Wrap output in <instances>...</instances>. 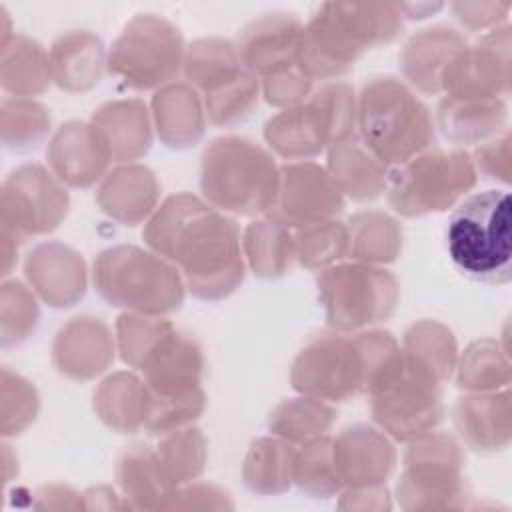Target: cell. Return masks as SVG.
<instances>
[{
	"mask_svg": "<svg viewBox=\"0 0 512 512\" xmlns=\"http://www.w3.org/2000/svg\"><path fill=\"white\" fill-rule=\"evenodd\" d=\"M142 238L180 270L186 290L198 300L228 298L244 282L248 266L240 226L234 216L216 210L202 196H166L144 222Z\"/></svg>",
	"mask_w": 512,
	"mask_h": 512,
	"instance_id": "6da1fadb",
	"label": "cell"
},
{
	"mask_svg": "<svg viewBox=\"0 0 512 512\" xmlns=\"http://www.w3.org/2000/svg\"><path fill=\"white\" fill-rule=\"evenodd\" d=\"M400 2H322L304 22L298 68L310 80H342L356 60L394 42L404 28Z\"/></svg>",
	"mask_w": 512,
	"mask_h": 512,
	"instance_id": "7a4b0ae2",
	"label": "cell"
},
{
	"mask_svg": "<svg viewBox=\"0 0 512 512\" xmlns=\"http://www.w3.org/2000/svg\"><path fill=\"white\" fill-rule=\"evenodd\" d=\"M398 350L400 342L386 330L320 332L292 360L290 384L298 394L342 404L366 394Z\"/></svg>",
	"mask_w": 512,
	"mask_h": 512,
	"instance_id": "3957f363",
	"label": "cell"
},
{
	"mask_svg": "<svg viewBox=\"0 0 512 512\" xmlns=\"http://www.w3.org/2000/svg\"><path fill=\"white\" fill-rule=\"evenodd\" d=\"M280 166L272 152L246 136H218L200 158V192L228 216H266L278 196Z\"/></svg>",
	"mask_w": 512,
	"mask_h": 512,
	"instance_id": "277c9868",
	"label": "cell"
},
{
	"mask_svg": "<svg viewBox=\"0 0 512 512\" xmlns=\"http://www.w3.org/2000/svg\"><path fill=\"white\" fill-rule=\"evenodd\" d=\"M356 96V134L386 166L436 146L434 114L402 78L370 76Z\"/></svg>",
	"mask_w": 512,
	"mask_h": 512,
	"instance_id": "5b68a950",
	"label": "cell"
},
{
	"mask_svg": "<svg viewBox=\"0 0 512 512\" xmlns=\"http://www.w3.org/2000/svg\"><path fill=\"white\" fill-rule=\"evenodd\" d=\"M446 248L460 274L482 284H506L512 278L510 196L484 190L462 198L446 226Z\"/></svg>",
	"mask_w": 512,
	"mask_h": 512,
	"instance_id": "8992f818",
	"label": "cell"
},
{
	"mask_svg": "<svg viewBox=\"0 0 512 512\" xmlns=\"http://www.w3.org/2000/svg\"><path fill=\"white\" fill-rule=\"evenodd\" d=\"M92 282L104 302L124 312L166 316L186 298L180 270L148 246L116 244L92 264Z\"/></svg>",
	"mask_w": 512,
	"mask_h": 512,
	"instance_id": "52a82bcc",
	"label": "cell"
},
{
	"mask_svg": "<svg viewBox=\"0 0 512 512\" xmlns=\"http://www.w3.org/2000/svg\"><path fill=\"white\" fill-rule=\"evenodd\" d=\"M366 396L372 422L400 444L436 430L444 418L442 380L402 346Z\"/></svg>",
	"mask_w": 512,
	"mask_h": 512,
	"instance_id": "ba28073f",
	"label": "cell"
},
{
	"mask_svg": "<svg viewBox=\"0 0 512 512\" xmlns=\"http://www.w3.org/2000/svg\"><path fill=\"white\" fill-rule=\"evenodd\" d=\"M396 500L408 512L470 508L472 488L464 478L466 454L456 436L430 430L410 442L402 458Z\"/></svg>",
	"mask_w": 512,
	"mask_h": 512,
	"instance_id": "9c48e42d",
	"label": "cell"
},
{
	"mask_svg": "<svg viewBox=\"0 0 512 512\" xmlns=\"http://www.w3.org/2000/svg\"><path fill=\"white\" fill-rule=\"evenodd\" d=\"M478 182L470 150L432 146L390 168L386 198L394 214L422 218L454 208Z\"/></svg>",
	"mask_w": 512,
	"mask_h": 512,
	"instance_id": "30bf717a",
	"label": "cell"
},
{
	"mask_svg": "<svg viewBox=\"0 0 512 512\" xmlns=\"http://www.w3.org/2000/svg\"><path fill=\"white\" fill-rule=\"evenodd\" d=\"M316 292L328 328L338 332L372 328L388 320L400 302V284L390 270L356 260L316 272Z\"/></svg>",
	"mask_w": 512,
	"mask_h": 512,
	"instance_id": "8fae6325",
	"label": "cell"
},
{
	"mask_svg": "<svg viewBox=\"0 0 512 512\" xmlns=\"http://www.w3.org/2000/svg\"><path fill=\"white\" fill-rule=\"evenodd\" d=\"M186 42L180 28L154 12L134 14L108 48V74L136 92H156L182 72Z\"/></svg>",
	"mask_w": 512,
	"mask_h": 512,
	"instance_id": "7c38bea8",
	"label": "cell"
},
{
	"mask_svg": "<svg viewBox=\"0 0 512 512\" xmlns=\"http://www.w3.org/2000/svg\"><path fill=\"white\" fill-rule=\"evenodd\" d=\"M70 210L68 186L42 164L14 168L0 190L2 234L18 244L56 230Z\"/></svg>",
	"mask_w": 512,
	"mask_h": 512,
	"instance_id": "4fadbf2b",
	"label": "cell"
},
{
	"mask_svg": "<svg viewBox=\"0 0 512 512\" xmlns=\"http://www.w3.org/2000/svg\"><path fill=\"white\" fill-rule=\"evenodd\" d=\"M510 26L502 24L466 44L442 74V94L470 100H506L512 90Z\"/></svg>",
	"mask_w": 512,
	"mask_h": 512,
	"instance_id": "5bb4252c",
	"label": "cell"
},
{
	"mask_svg": "<svg viewBox=\"0 0 512 512\" xmlns=\"http://www.w3.org/2000/svg\"><path fill=\"white\" fill-rule=\"evenodd\" d=\"M346 198L332 182L326 168L314 160L286 162L280 166L278 196L268 212L288 228H300L342 214Z\"/></svg>",
	"mask_w": 512,
	"mask_h": 512,
	"instance_id": "9a60e30c",
	"label": "cell"
},
{
	"mask_svg": "<svg viewBox=\"0 0 512 512\" xmlns=\"http://www.w3.org/2000/svg\"><path fill=\"white\" fill-rule=\"evenodd\" d=\"M304 22L292 12H266L238 34L236 50L244 68L258 80L298 68Z\"/></svg>",
	"mask_w": 512,
	"mask_h": 512,
	"instance_id": "2e32d148",
	"label": "cell"
},
{
	"mask_svg": "<svg viewBox=\"0 0 512 512\" xmlns=\"http://www.w3.org/2000/svg\"><path fill=\"white\" fill-rule=\"evenodd\" d=\"M114 330L94 314H78L64 322L52 340V364L68 380L100 378L116 358Z\"/></svg>",
	"mask_w": 512,
	"mask_h": 512,
	"instance_id": "e0dca14e",
	"label": "cell"
},
{
	"mask_svg": "<svg viewBox=\"0 0 512 512\" xmlns=\"http://www.w3.org/2000/svg\"><path fill=\"white\" fill-rule=\"evenodd\" d=\"M48 168L68 188L100 184L112 164L102 132L88 120H68L56 128L46 150Z\"/></svg>",
	"mask_w": 512,
	"mask_h": 512,
	"instance_id": "ac0fdd59",
	"label": "cell"
},
{
	"mask_svg": "<svg viewBox=\"0 0 512 512\" xmlns=\"http://www.w3.org/2000/svg\"><path fill=\"white\" fill-rule=\"evenodd\" d=\"M24 276L40 302L62 310L78 304L88 288V266L72 246L48 240L24 258Z\"/></svg>",
	"mask_w": 512,
	"mask_h": 512,
	"instance_id": "d6986e66",
	"label": "cell"
},
{
	"mask_svg": "<svg viewBox=\"0 0 512 512\" xmlns=\"http://www.w3.org/2000/svg\"><path fill=\"white\" fill-rule=\"evenodd\" d=\"M332 458L344 488L386 484L396 468V442L376 424H352L332 436Z\"/></svg>",
	"mask_w": 512,
	"mask_h": 512,
	"instance_id": "ffe728a7",
	"label": "cell"
},
{
	"mask_svg": "<svg viewBox=\"0 0 512 512\" xmlns=\"http://www.w3.org/2000/svg\"><path fill=\"white\" fill-rule=\"evenodd\" d=\"M454 428L462 444L478 454H496L512 440L510 388L496 392H464L452 408Z\"/></svg>",
	"mask_w": 512,
	"mask_h": 512,
	"instance_id": "44dd1931",
	"label": "cell"
},
{
	"mask_svg": "<svg viewBox=\"0 0 512 512\" xmlns=\"http://www.w3.org/2000/svg\"><path fill=\"white\" fill-rule=\"evenodd\" d=\"M466 44L464 34L446 24H434L414 32L398 54L402 80L418 96L442 94V74Z\"/></svg>",
	"mask_w": 512,
	"mask_h": 512,
	"instance_id": "7402d4cb",
	"label": "cell"
},
{
	"mask_svg": "<svg viewBox=\"0 0 512 512\" xmlns=\"http://www.w3.org/2000/svg\"><path fill=\"white\" fill-rule=\"evenodd\" d=\"M138 374L156 394L186 392L202 382L204 354L196 338L174 324L162 334Z\"/></svg>",
	"mask_w": 512,
	"mask_h": 512,
	"instance_id": "603a6c76",
	"label": "cell"
},
{
	"mask_svg": "<svg viewBox=\"0 0 512 512\" xmlns=\"http://www.w3.org/2000/svg\"><path fill=\"white\" fill-rule=\"evenodd\" d=\"M96 204L118 224H142L160 204V184L156 174L138 162L116 164L100 180L96 188Z\"/></svg>",
	"mask_w": 512,
	"mask_h": 512,
	"instance_id": "cb8c5ba5",
	"label": "cell"
},
{
	"mask_svg": "<svg viewBox=\"0 0 512 512\" xmlns=\"http://www.w3.org/2000/svg\"><path fill=\"white\" fill-rule=\"evenodd\" d=\"M150 114L156 138L172 150H188L206 134L202 96L184 80H174L152 94Z\"/></svg>",
	"mask_w": 512,
	"mask_h": 512,
	"instance_id": "d4e9b609",
	"label": "cell"
},
{
	"mask_svg": "<svg viewBox=\"0 0 512 512\" xmlns=\"http://www.w3.org/2000/svg\"><path fill=\"white\" fill-rule=\"evenodd\" d=\"M90 122L102 132L114 164L138 162L156 136L150 106L140 98L104 102L92 112Z\"/></svg>",
	"mask_w": 512,
	"mask_h": 512,
	"instance_id": "484cf974",
	"label": "cell"
},
{
	"mask_svg": "<svg viewBox=\"0 0 512 512\" xmlns=\"http://www.w3.org/2000/svg\"><path fill=\"white\" fill-rule=\"evenodd\" d=\"M52 82L70 94L90 92L108 72V48L90 30H68L60 34L50 50Z\"/></svg>",
	"mask_w": 512,
	"mask_h": 512,
	"instance_id": "4316f807",
	"label": "cell"
},
{
	"mask_svg": "<svg viewBox=\"0 0 512 512\" xmlns=\"http://www.w3.org/2000/svg\"><path fill=\"white\" fill-rule=\"evenodd\" d=\"M262 134L268 150L286 162L314 160L332 144L328 124L310 96L306 102L270 116Z\"/></svg>",
	"mask_w": 512,
	"mask_h": 512,
	"instance_id": "83f0119b",
	"label": "cell"
},
{
	"mask_svg": "<svg viewBox=\"0 0 512 512\" xmlns=\"http://www.w3.org/2000/svg\"><path fill=\"white\" fill-rule=\"evenodd\" d=\"M326 172L344 198L372 202L386 192L390 166H386L358 134L332 142L326 148Z\"/></svg>",
	"mask_w": 512,
	"mask_h": 512,
	"instance_id": "f1b7e54d",
	"label": "cell"
},
{
	"mask_svg": "<svg viewBox=\"0 0 512 512\" xmlns=\"http://www.w3.org/2000/svg\"><path fill=\"white\" fill-rule=\"evenodd\" d=\"M436 130L454 148H474L508 128L506 100H470L444 96L436 108Z\"/></svg>",
	"mask_w": 512,
	"mask_h": 512,
	"instance_id": "f546056e",
	"label": "cell"
},
{
	"mask_svg": "<svg viewBox=\"0 0 512 512\" xmlns=\"http://www.w3.org/2000/svg\"><path fill=\"white\" fill-rule=\"evenodd\" d=\"M150 404V390L136 370H118L102 378L92 394V408L98 420L116 434L144 430Z\"/></svg>",
	"mask_w": 512,
	"mask_h": 512,
	"instance_id": "4dcf8cb0",
	"label": "cell"
},
{
	"mask_svg": "<svg viewBox=\"0 0 512 512\" xmlns=\"http://www.w3.org/2000/svg\"><path fill=\"white\" fill-rule=\"evenodd\" d=\"M114 474L128 510H162L174 488L156 448L144 442H134L120 452Z\"/></svg>",
	"mask_w": 512,
	"mask_h": 512,
	"instance_id": "1f68e13d",
	"label": "cell"
},
{
	"mask_svg": "<svg viewBox=\"0 0 512 512\" xmlns=\"http://www.w3.org/2000/svg\"><path fill=\"white\" fill-rule=\"evenodd\" d=\"M242 252L258 278H282L296 266L294 230L268 214L258 216L242 230Z\"/></svg>",
	"mask_w": 512,
	"mask_h": 512,
	"instance_id": "d6a6232c",
	"label": "cell"
},
{
	"mask_svg": "<svg viewBox=\"0 0 512 512\" xmlns=\"http://www.w3.org/2000/svg\"><path fill=\"white\" fill-rule=\"evenodd\" d=\"M52 82L48 50L30 36L14 34L0 46V86L8 96L34 98Z\"/></svg>",
	"mask_w": 512,
	"mask_h": 512,
	"instance_id": "836d02e7",
	"label": "cell"
},
{
	"mask_svg": "<svg viewBox=\"0 0 512 512\" xmlns=\"http://www.w3.org/2000/svg\"><path fill=\"white\" fill-rule=\"evenodd\" d=\"M348 258L364 264L386 266L400 258L404 230L396 216L384 210H360L346 222Z\"/></svg>",
	"mask_w": 512,
	"mask_h": 512,
	"instance_id": "e575fe53",
	"label": "cell"
},
{
	"mask_svg": "<svg viewBox=\"0 0 512 512\" xmlns=\"http://www.w3.org/2000/svg\"><path fill=\"white\" fill-rule=\"evenodd\" d=\"M246 72L236 44L220 36H202L186 44L182 76L200 96L210 94Z\"/></svg>",
	"mask_w": 512,
	"mask_h": 512,
	"instance_id": "d590c367",
	"label": "cell"
},
{
	"mask_svg": "<svg viewBox=\"0 0 512 512\" xmlns=\"http://www.w3.org/2000/svg\"><path fill=\"white\" fill-rule=\"evenodd\" d=\"M296 446L274 436L256 438L242 462L244 486L262 496H276L290 490Z\"/></svg>",
	"mask_w": 512,
	"mask_h": 512,
	"instance_id": "8d00e7d4",
	"label": "cell"
},
{
	"mask_svg": "<svg viewBox=\"0 0 512 512\" xmlns=\"http://www.w3.org/2000/svg\"><path fill=\"white\" fill-rule=\"evenodd\" d=\"M456 386L464 392H496L510 388L508 346L498 338H478L470 342L456 360Z\"/></svg>",
	"mask_w": 512,
	"mask_h": 512,
	"instance_id": "74e56055",
	"label": "cell"
},
{
	"mask_svg": "<svg viewBox=\"0 0 512 512\" xmlns=\"http://www.w3.org/2000/svg\"><path fill=\"white\" fill-rule=\"evenodd\" d=\"M336 420L334 404L298 394L280 400L268 414V432L300 446L314 438L326 436Z\"/></svg>",
	"mask_w": 512,
	"mask_h": 512,
	"instance_id": "f35d334b",
	"label": "cell"
},
{
	"mask_svg": "<svg viewBox=\"0 0 512 512\" xmlns=\"http://www.w3.org/2000/svg\"><path fill=\"white\" fill-rule=\"evenodd\" d=\"M52 130L50 110L34 98L6 96L0 104V140L4 148L28 152L44 144Z\"/></svg>",
	"mask_w": 512,
	"mask_h": 512,
	"instance_id": "ab89813d",
	"label": "cell"
},
{
	"mask_svg": "<svg viewBox=\"0 0 512 512\" xmlns=\"http://www.w3.org/2000/svg\"><path fill=\"white\" fill-rule=\"evenodd\" d=\"M292 484L314 500H328L340 494L344 486L336 474L330 434L296 446Z\"/></svg>",
	"mask_w": 512,
	"mask_h": 512,
	"instance_id": "60d3db41",
	"label": "cell"
},
{
	"mask_svg": "<svg viewBox=\"0 0 512 512\" xmlns=\"http://www.w3.org/2000/svg\"><path fill=\"white\" fill-rule=\"evenodd\" d=\"M402 350L424 362L442 382L452 378L458 360V340L454 332L432 318L410 324L402 336Z\"/></svg>",
	"mask_w": 512,
	"mask_h": 512,
	"instance_id": "b9f144b4",
	"label": "cell"
},
{
	"mask_svg": "<svg viewBox=\"0 0 512 512\" xmlns=\"http://www.w3.org/2000/svg\"><path fill=\"white\" fill-rule=\"evenodd\" d=\"M154 448L172 486L198 480L208 462V442L194 424L160 436Z\"/></svg>",
	"mask_w": 512,
	"mask_h": 512,
	"instance_id": "7bdbcfd3",
	"label": "cell"
},
{
	"mask_svg": "<svg viewBox=\"0 0 512 512\" xmlns=\"http://www.w3.org/2000/svg\"><path fill=\"white\" fill-rule=\"evenodd\" d=\"M296 264L320 272L348 258V230L346 222L338 218L318 220L294 228Z\"/></svg>",
	"mask_w": 512,
	"mask_h": 512,
	"instance_id": "ee69618b",
	"label": "cell"
},
{
	"mask_svg": "<svg viewBox=\"0 0 512 512\" xmlns=\"http://www.w3.org/2000/svg\"><path fill=\"white\" fill-rule=\"evenodd\" d=\"M40 320L38 296L20 280H4L0 288V344L2 348L26 342Z\"/></svg>",
	"mask_w": 512,
	"mask_h": 512,
	"instance_id": "f6af8a7d",
	"label": "cell"
},
{
	"mask_svg": "<svg viewBox=\"0 0 512 512\" xmlns=\"http://www.w3.org/2000/svg\"><path fill=\"white\" fill-rule=\"evenodd\" d=\"M260 80L252 76L248 70L226 86L204 94L202 104L210 124L220 128H232L246 122L252 112L258 108Z\"/></svg>",
	"mask_w": 512,
	"mask_h": 512,
	"instance_id": "bcb514c9",
	"label": "cell"
},
{
	"mask_svg": "<svg viewBox=\"0 0 512 512\" xmlns=\"http://www.w3.org/2000/svg\"><path fill=\"white\" fill-rule=\"evenodd\" d=\"M40 412V394L36 386L8 366L0 380V432L4 438L20 436L28 430Z\"/></svg>",
	"mask_w": 512,
	"mask_h": 512,
	"instance_id": "7dc6e473",
	"label": "cell"
},
{
	"mask_svg": "<svg viewBox=\"0 0 512 512\" xmlns=\"http://www.w3.org/2000/svg\"><path fill=\"white\" fill-rule=\"evenodd\" d=\"M170 326L172 322L166 316L122 312L114 322L118 356L126 366L138 372L146 356Z\"/></svg>",
	"mask_w": 512,
	"mask_h": 512,
	"instance_id": "c3c4849f",
	"label": "cell"
},
{
	"mask_svg": "<svg viewBox=\"0 0 512 512\" xmlns=\"http://www.w3.org/2000/svg\"><path fill=\"white\" fill-rule=\"evenodd\" d=\"M150 390V388H148ZM206 408V394L202 386L176 394H156L150 390L148 416L144 432L152 436H164L172 430L194 424Z\"/></svg>",
	"mask_w": 512,
	"mask_h": 512,
	"instance_id": "681fc988",
	"label": "cell"
},
{
	"mask_svg": "<svg viewBox=\"0 0 512 512\" xmlns=\"http://www.w3.org/2000/svg\"><path fill=\"white\" fill-rule=\"evenodd\" d=\"M310 100L322 112L332 142L344 140L356 134V114H358V96L352 84L344 80L322 82L312 90Z\"/></svg>",
	"mask_w": 512,
	"mask_h": 512,
	"instance_id": "f907efd6",
	"label": "cell"
},
{
	"mask_svg": "<svg viewBox=\"0 0 512 512\" xmlns=\"http://www.w3.org/2000/svg\"><path fill=\"white\" fill-rule=\"evenodd\" d=\"M162 510H234L232 496L212 482H186L174 486Z\"/></svg>",
	"mask_w": 512,
	"mask_h": 512,
	"instance_id": "816d5d0a",
	"label": "cell"
},
{
	"mask_svg": "<svg viewBox=\"0 0 512 512\" xmlns=\"http://www.w3.org/2000/svg\"><path fill=\"white\" fill-rule=\"evenodd\" d=\"M474 168L478 174L498 180L502 184H510L512 180V134L510 130H502L494 138L474 146L470 150Z\"/></svg>",
	"mask_w": 512,
	"mask_h": 512,
	"instance_id": "f5cc1de1",
	"label": "cell"
},
{
	"mask_svg": "<svg viewBox=\"0 0 512 512\" xmlns=\"http://www.w3.org/2000/svg\"><path fill=\"white\" fill-rule=\"evenodd\" d=\"M314 90V80H310L300 68H292L260 80L262 98L274 108H292L308 100Z\"/></svg>",
	"mask_w": 512,
	"mask_h": 512,
	"instance_id": "db71d44e",
	"label": "cell"
},
{
	"mask_svg": "<svg viewBox=\"0 0 512 512\" xmlns=\"http://www.w3.org/2000/svg\"><path fill=\"white\" fill-rule=\"evenodd\" d=\"M448 8L462 28L472 32H478V30L490 32L506 24L512 4L510 2H452Z\"/></svg>",
	"mask_w": 512,
	"mask_h": 512,
	"instance_id": "11a10c76",
	"label": "cell"
},
{
	"mask_svg": "<svg viewBox=\"0 0 512 512\" xmlns=\"http://www.w3.org/2000/svg\"><path fill=\"white\" fill-rule=\"evenodd\" d=\"M340 510H362V512H382L392 508V496L386 484L378 486H358L342 488L338 494Z\"/></svg>",
	"mask_w": 512,
	"mask_h": 512,
	"instance_id": "9f6ffc18",
	"label": "cell"
},
{
	"mask_svg": "<svg viewBox=\"0 0 512 512\" xmlns=\"http://www.w3.org/2000/svg\"><path fill=\"white\" fill-rule=\"evenodd\" d=\"M36 510H86L84 492L68 484H44L34 492Z\"/></svg>",
	"mask_w": 512,
	"mask_h": 512,
	"instance_id": "6f0895ef",
	"label": "cell"
},
{
	"mask_svg": "<svg viewBox=\"0 0 512 512\" xmlns=\"http://www.w3.org/2000/svg\"><path fill=\"white\" fill-rule=\"evenodd\" d=\"M84 502H86V510H128L120 490L106 484L86 488Z\"/></svg>",
	"mask_w": 512,
	"mask_h": 512,
	"instance_id": "680465c9",
	"label": "cell"
},
{
	"mask_svg": "<svg viewBox=\"0 0 512 512\" xmlns=\"http://www.w3.org/2000/svg\"><path fill=\"white\" fill-rule=\"evenodd\" d=\"M400 8H402V14L406 20H424L428 16H432L434 12L442 10L444 4H430V2H422V4H404L400 2Z\"/></svg>",
	"mask_w": 512,
	"mask_h": 512,
	"instance_id": "91938a15",
	"label": "cell"
},
{
	"mask_svg": "<svg viewBox=\"0 0 512 512\" xmlns=\"http://www.w3.org/2000/svg\"><path fill=\"white\" fill-rule=\"evenodd\" d=\"M0 238H2V278L6 280L18 262L20 244L8 236H0Z\"/></svg>",
	"mask_w": 512,
	"mask_h": 512,
	"instance_id": "94428289",
	"label": "cell"
},
{
	"mask_svg": "<svg viewBox=\"0 0 512 512\" xmlns=\"http://www.w3.org/2000/svg\"><path fill=\"white\" fill-rule=\"evenodd\" d=\"M0 32H2V40H0V46H4L12 36V24H10V14L6 12L4 6H0Z\"/></svg>",
	"mask_w": 512,
	"mask_h": 512,
	"instance_id": "6125c7cd",
	"label": "cell"
}]
</instances>
